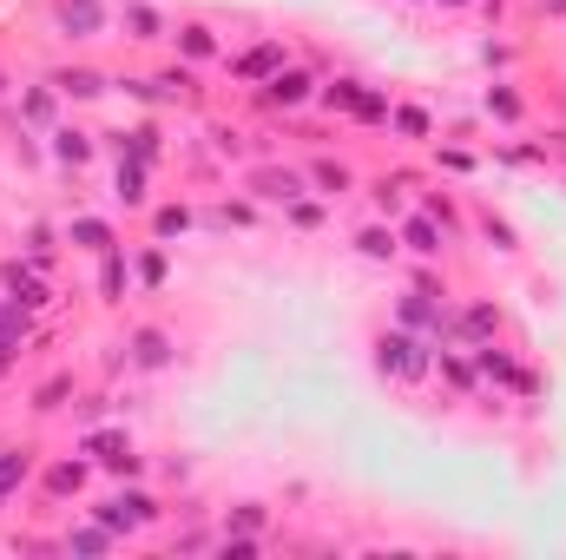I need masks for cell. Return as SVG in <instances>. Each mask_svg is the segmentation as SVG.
<instances>
[{
  "label": "cell",
  "instance_id": "7",
  "mask_svg": "<svg viewBox=\"0 0 566 560\" xmlns=\"http://www.w3.org/2000/svg\"><path fill=\"white\" fill-rule=\"evenodd\" d=\"M316 86H323V80H316V66H277V73L258 86V100H264V106H277V113H303V106L316 100Z\"/></svg>",
  "mask_w": 566,
  "mask_h": 560
},
{
  "label": "cell",
  "instance_id": "14",
  "mask_svg": "<svg viewBox=\"0 0 566 560\" xmlns=\"http://www.w3.org/2000/svg\"><path fill=\"white\" fill-rule=\"evenodd\" d=\"M53 27L66 40H99L106 33V7L99 0H53Z\"/></svg>",
  "mask_w": 566,
  "mask_h": 560
},
{
  "label": "cell",
  "instance_id": "15",
  "mask_svg": "<svg viewBox=\"0 0 566 560\" xmlns=\"http://www.w3.org/2000/svg\"><path fill=\"white\" fill-rule=\"evenodd\" d=\"M46 139H53V145H46V158H53L60 172H86V165H93V152H99L86 126H53Z\"/></svg>",
  "mask_w": 566,
  "mask_h": 560
},
{
  "label": "cell",
  "instance_id": "36",
  "mask_svg": "<svg viewBox=\"0 0 566 560\" xmlns=\"http://www.w3.org/2000/svg\"><path fill=\"white\" fill-rule=\"evenodd\" d=\"M60 238H66V231H53L46 218H33V225H27V258H33V265H53V245H60Z\"/></svg>",
  "mask_w": 566,
  "mask_h": 560
},
{
  "label": "cell",
  "instance_id": "17",
  "mask_svg": "<svg viewBox=\"0 0 566 560\" xmlns=\"http://www.w3.org/2000/svg\"><path fill=\"white\" fill-rule=\"evenodd\" d=\"M356 258H369V265H396V258H402V231H396V218L363 225V231H356Z\"/></svg>",
  "mask_w": 566,
  "mask_h": 560
},
{
  "label": "cell",
  "instance_id": "44",
  "mask_svg": "<svg viewBox=\"0 0 566 560\" xmlns=\"http://www.w3.org/2000/svg\"><path fill=\"white\" fill-rule=\"evenodd\" d=\"M434 7H474V0H434Z\"/></svg>",
  "mask_w": 566,
  "mask_h": 560
},
{
  "label": "cell",
  "instance_id": "9",
  "mask_svg": "<svg viewBox=\"0 0 566 560\" xmlns=\"http://www.w3.org/2000/svg\"><path fill=\"white\" fill-rule=\"evenodd\" d=\"M33 475H40V455L27 442H0V515L33 488Z\"/></svg>",
  "mask_w": 566,
  "mask_h": 560
},
{
  "label": "cell",
  "instance_id": "10",
  "mask_svg": "<svg viewBox=\"0 0 566 560\" xmlns=\"http://www.w3.org/2000/svg\"><path fill=\"white\" fill-rule=\"evenodd\" d=\"M396 231H402V258H422V265H441V251H448V231L428 218L422 205L416 211H402L396 218Z\"/></svg>",
  "mask_w": 566,
  "mask_h": 560
},
{
  "label": "cell",
  "instance_id": "5",
  "mask_svg": "<svg viewBox=\"0 0 566 560\" xmlns=\"http://www.w3.org/2000/svg\"><path fill=\"white\" fill-rule=\"evenodd\" d=\"M33 488H40V501H53V508L80 501V495L93 488V455L80 448V455H60V462H46V468L33 475Z\"/></svg>",
  "mask_w": 566,
  "mask_h": 560
},
{
  "label": "cell",
  "instance_id": "37",
  "mask_svg": "<svg viewBox=\"0 0 566 560\" xmlns=\"http://www.w3.org/2000/svg\"><path fill=\"white\" fill-rule=\"evenodd\" d=\"M66 396H73V376L60 370V376H46V383L33 390V409H40V416H53V409H66Z\"/></svg>",
  "mask_w": 566,
  "mask_h": 560
},
{
  "label": "cell",
  "instance_id": "26",
  "mask_svg": "<svg viewBox=\"0 0 566 560\" xmlns=\"http://www.w3.org/2000/svg\"><path fill=\"white\" fill-rule=\"evenodd\" d=\"M119 27H126V40H139V46H151V40H165L171 27H165V13L151 7V0H126L119 7Z\"/></svg>",
  "mask_w": 566,
  "mask_h": 560
},
{
  "label": "cell",
  "instance_id": "11",
  "mask_svg": "<svg viewBox=\"0 0 566 560\" xmlns=\"http://www.w3.org/2000/svg\"><path fill=\"white\" fill-rule=\"evenodd\" d=\"M303 172H310V191H316V198H329V205H336V198H349V191L363 185V178H356V165H349V158H329V152H310V158H303Z\"/></svg>",
  "mask_w": 566,
  "mask_h": 560
},
{
  "label": "cell",
  "instance_id": "25",
  "mask_svg": "<svg viewBox=\"0 0 566 560\" xmlns=\"http://www.w3.org/2000/svg\"><path fill=\"white\" fill-rule=\"evenodd\" d=\"M133 283H139L145 297H158V290L171 283V258H165V245H158V238L133 251Z\"/></svg>",
  "mask_w": 566,
  "mask_h": 560
},
{
  "label": "cell",
  "instance_id": "6",
  "mask_svg": "<svg viewBox=\"0 0 566 560\" xmlns=\"http://www.w3.org/2000/svg\"><path fill=\"white\" fill-rule=\"evenodd\" d=\"M171 363H178V336H171L165 323H139V330L126 336V370L158 376V370H171Z\"/></svg>",
  "mask_w": 566,
  "mask_h": 560
},
{
  "label": "cell",
  "instance_id": "35",
  "mask_svg": "<svg viewBox=\"0 0 566 560\" xmlns=\"http://www.w3.org/2000/svg\"><path fill=\"white\" fill-rule=\"evenodd\" d=\"M474 231H481L494 251H521V238H514V225H507L501 211H474Z\"/></svg>",
  "mask_w": 566,
  "mask_h": 560
},
{
  "label": "cell",
  "instance_id": "8",
  "mask_svg": "<svg viewBox=\"0 0 566 560\" xmlns=\"http://www.w3.org/2000/svg\"><path fill=\"white\" fill-rule=\"evenodd\" d=\"M0 297H13V303H27L33 317L53 303V290H46V265H33V258H7L0 265Z\"/></svg>",
  "mask_w": 566,
  "mask_h": 560
},
{
  "label": "cell",
  "instance_id": "20",
  "mask_svg": "<svg viewBox=\"0 0 566 560\" xmlns=\"http://www.w3.org/2000/svg\"><path fill=\"white\" fill-rule=\"evenodd\" d=\"M264 211H258V198L244 191V198H224V205H211V211H198V225L205 231H251Z\"/></svg>",
  "mask_w": 566,
  "mask_h": 560
},
{
  "label": "cell",
  "instance_id": "34",
  "mask_svg": "<svg viewBox=\"0 0 566 560\" xmlns=\"http://www.w3.org/2000/svg\"><path fill=\"white\" fill-rule=\"evenodd\" d=\"M422 211L434 218V225H441V231H448V238H461V231H468V218L454 211V198H448L441 185H434V191H422Z\"/></svg>",
  "mask_w": 566,
  "mask_h": 560
},
{
  "label": "cell",
  "instance_id": "19",
  "mask_svg": "<svg viewBox=\"0 0 566 560\" xmlns=\"http://www.w3.org/2000/svg\"><path fill=\"white\" fill-rule=\"evenodd\" d=\"M99 265V303H126L133 297V251L119 245V251H106V258H93Z\"/></svg>",
  "mask_w": 566,
  "mask_h": 560
},
{
  "label": "cell",
  "instance_id": "27",
  "mask_svg": "<svg viewBox=\"0 0 566 560\" xmlns=\"http://www.w3.org/2000/svg\"><path fill=\"white\" fill-rule=\"evenodd\" d=\"M53 86H60V100H99L113 80L99 66H53Z\"/></svg>",
  "mask_w": 566,
  "mask_h": 560
},
{
  "label": "cell",
  "instance_id": "33",
  "mask_svg": "<svg viewBox=\"0 0 566 560\" xmlns=\"http://www.w3.org/2000/svg\"><path fill=\"white\" fill-rule=\"evenodd\" d=\"M264 528H271V508H264V501H238L218 535H264Z\"/></svg>",
  "mask_w": 566,
  "mask_h": 560
},
{
  "label": "cell",
  "instance_id": "3",
  "mask_svg": "<svg viewBox=\"0 0 566 560\" xmlns=\"http://www.w3.org/2000/svg\"><path fill=\"white\" fill-rule=\"evenodd\" d=\"M80 448H86L93 468H106L113 481H139L145 475V455H139V442H133L126 428H99V422H93V428L80 435Z\"/></svg>",
  "mask_w": 566,
  "mask_h": 560
},
{
  "label": "cell",
  "instance_id": "13",
  "mask_svg": "<svg viewBox=\"0 0 566 560\" xmlns=\"http://www.w3.org/2000/svg\"><path fill=\"white\" fill-rule=\"evenodd\" d=\"M66 245L73 251H86V258H106V251H119V231H113V218H93V211H73L66 225Z\"/></svg>",
  "mask_w": 566,
  "mask_h": 560
},
{
  "label": "cell",
  "instance_id": "39",
  "mask_svg": "<svg viewBox=\"0 0 566 560\" xmlns=\"http://www.w3.org/2000/svg\"><path fill=\"white\" fill-rule=\"evenodd\" d=\"M434 165H441V172H474L481 158H474V152H461V145H434Z\"/></svg>",
  "mask_w": 566,
  "mask_h": 560
},
{
  "label": "cell",
  "instance_id": "28",
  "mask_svg": "<svg viewBox=\"0 0 566 560\" xmlns=\"http://www.w3.org/2000/svg\"><path fill=\"white\" fill-rule=\"evenodd\" d=\"M53 113H60V86H53V80L20 93V126H33V133H53Z\"/></svg>",
  "mask_w": 566,
  "mask_h": 560
},
{
  "label": "cell",
  "instance_id": "12",
  "mask_svg": "<svg viewBox=\"0 0 566 560\" xmlns=\"http://www.w3.org/2000/svg\"><path fill=\"white\" fill-rule=\"evenodd\" d=\"M224 66H231V80H238V86H264L277 66H290V46H283V40H258L251 53H231Z\"/></svg>",
  "mask_w": 566,
  "mask_h": 560
},
{
  "label": "cell",
  "instance_id": "29",
  "mask_svg": "<svg viewBox=\"0 0 566 560\" xmlns=\"http://www.w3.org/2000/svg\"><path fill=\"white\" fill-rule=\"evenodd\" d=\"M185 231H198V211H191L185 198L151 205V238H158V245H171V238H185Z\"/></svg>",
  "mask_w": 566,
  "mask_h": 560
},
{
  "label": "cell",
  "instance_id": "42",
  "mask_svg": "<svg viewBox=\"0 0 566 560\" xmlns=\"http://www.w3.org/2000/svg\"><path fill=\"white\" fill-rule=\"evenodd\" d=\"M534 7H541L547 20H566V0H534Z\"/></svg>",
  "mask_w": 566,
  "mask_h": 560
},
{
  "label": "cell",
  "instance_id": "1",
  "mask_svg": "<svg viewBox=\"0 0 566 560\" xmlns=\"http://www.w3.org/2000/svg\"><path fill=\"white\" fill-rule=\"evenodd\" d=\"M86 515H99L119 541H139V535H151V528L165 521V501H158V495H145L139 481H119V488H113V495H99Z\"/></svg>",
  "mask_w": 566,
  "mask_h": 560
},
{
  "label": "cell",
  "instance_id": "23",
  "mask_svg": "<svg viewBox=\"0 0 566 560\" xmlns=\"http://www.w3.org/2000/svg\"><path fill=\"white\" fill-rule=\"evenodd\" d=\"M481 113H488L494 126H521V120H527V100H521L514 80H494V86L481 93Z\"/></svg>",
  "mask_w": 566,
  "mask_h": 560
},
{
  "label": "cell",
  "instance_id": "16",
  "mask_svg": "<svg viewBox=\"0 0 566 560\" xmlns=\"http://www.w3.org/2000/svg\"><path fill=\"white\" fill-rule=\"evenodd\" d=\"M434 376L448 383V396H481V370H474V356L468 350H434Z\"/></svg>",
  "mask_w": 566,
  "mask_h": 560
},
{
  "label": "cell",
  "instance_id": "38",
  "mask_svg": "<svg viewBox=\"0 0 566 560\" xmlns=\"http://www.w3.org/2000/svg\"><path fill=\"white\" fill-rule=\"evenodd\" d=\"M264 535H218V560H258Z\"/></svg>",
  "mask_w": 566,
  "mask_h": 560
},
{
  "label": "cell",
  "instance_id": "2",
  "mask_svg": "<svg viewBox=\"0 0 566 560\" xmlns=\"http://www.w3.org/2000/svg\"><path fill=\"white\" fill-rule=\"evenodd\" d=\"M376 376H389V383H428L434 376V343L416 336V330H382L376 336Z\"/></svg>",
  "mask_w": 566,
  "mask_h": 560
},
{
  "label": "cell",
  "instance_id": "43",
  "mask_svg": "<svg viewBox=\"0 0 566 560\" xmlns=\"http://www.w3.org/2000/svg\"><path fill=\"white\" fill-rule=\"evenodd\" d=\"M7 86H13V80H7V60H0V100H7Z\"/></svg>",
  "mask_w": 566,
  "mask_h": 560
},
{
  "label": "cell",
  "instance_id": "41",
  "mask_svg": "<svg viewBox=\"0 0 566 560\" xmlns=\"http://www.w3.org/2000/svg\"><path fill=\"white\" fill-rule=\"evenodd\" d=\"M481 60H488V66H507V60H514V46H507V40H488V46H481Z\"/></svg>",
  "mask_w": 566,
  "mask_h": 560
},
{
  "label": "cell",
  "instance_id": "24",
  "mask_svg": "<svg viewBox=\"0 0 566 560\" xmlns=\"http://www.w3.org/2000/svg\"><path fill=\"white\" fill-rule=\"evenodd\" d=\"M60 548H66V554H113V548H119V535H113L99 515H86L80 528H66V535H60Z\"/></svg>",
  "mask_w": 566,
  "mask_h": 560
},
{
  "label": "cell",
  "instance_id": "31",
  "mask_svg": "<svg viewBox=\"0 0 566 560\" xmlns=\"http://www.w3.org/2000/svg\"><path fill=\"white\" fill-rule=\"evenodd\" d=\"M119 158H139V165H158V126H151V120H139V126H126V133H119Z\"/></svg>",
  "mask_w": 566,
  "mask_h": 560
},
{
  "label": "cell",
  "instance_id": "32",
  "mask_svg": "<svg viewBox=\"0 0 566 560\" xmlns=\"http://www.w3.org/2000/svg\"><path fill=\"white\" fill-rule=\"evenodd\" d=\"M389 86H363V100H356V113H349V126H389Z\"/></svg>",
  "mask_w": 566,
  "mask_h": 560
},
{
  "label": "cell",
  "instance_id": "30",
  "mask_svg": "<svg viewBox=\"0 0 566 560\" xmlns=\"http://www.w3.org/2000/svg\"><path fill=\"white\" fill-rule=\"evenodd\" d=\"M283 225H290V231H323V225H329V198H316V191L290 198V205H283Z\"/></svg>",
  "mask_w": 566,
  "mask_h": 560
},
{
  "label": "cell",
  "instance_id": "40",
  "mask_svg": "<svg viewBox=\"0 0 566 560\" xmlns=\"http://www.w3.org/2000/svg\"><path fill=\"white\" fill-rule=\"evenodd\" d=\"M211 145H218L224 158H244V152H251V145H244V133H238V126H211Z\"/></svg>",
  "mask_w": 566,
  "mask_h": 560
},
{
  "label": "cell",
  "instance_id": "18",
  "mask_svg": "<svg viewBox=\"0 0 566 560\" xmlns=\"http://www.w3.org/2000/svg\"><path fill=\"white\" fill-rule=\"evenodd\" d=\"M151 165H139V158H119L113 165V198L126 205V211H151Z\"/></svg>",
  "mask_w": 566,
  "mask_h": 560
},
{
  "label": "cell",
  "instance_id": "4",
  "mask_svg": "<svg viewBox=\"0 0 566 560\" xmlns=\"http://www.w3.org/2000/svg\"><path fill=\"white\" fill-rule=\"evenodd\" d=\"M244 191L258 198V205H290V198H303L310 191V172L303 165H283V158H258L251 172H244Z\"/></svg>",
  "mask_w": 566,
  "mask_h": 560
},
{
  "label": "cell",
  "instance_id": "21",
  "mask_svg": "<svg viewBox=\"0 0 566 560\" xmlns=\"http://www.w3.org/2000/svg\"><path fill=\"white\" fill-rule=\"evenodd\" d=\"M389 139H402V145L434 139V113L416 106V100H396V106H389Z\"/></svg>",
  "mask_w": 566,
  "mask_h": 560
},
{
  "label": "cell",
  "instance_id": "22",
  "mask_svg": "<svg viewBox=\"0 0 566 560\" xmlns=\"http://www.w3.org/2000/svg\"><path fill=\"white\" fill-rule=\"evenodd\" d=\"M171 46H178V60H185V66H205V60H218V33H211L205 20H185V27H171Z\"/></svg>",
  "mask_w": 566,
  "mask_h": 560
}]
</instances>
